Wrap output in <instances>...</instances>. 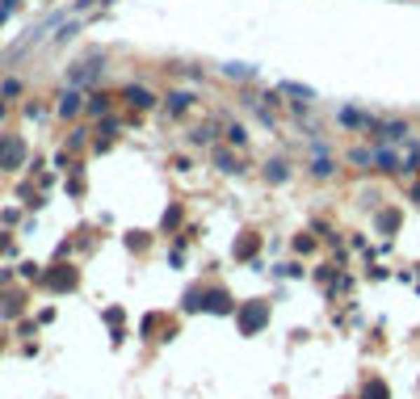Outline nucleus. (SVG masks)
<instances>
[{
	"label": "nucleus",
	"instance_id": "obj_1",
	"mask_svg": "<svg viewBox=\"0 0 420 399\" xmlns=\"http://www.w3.org/2000/svg\"><path fill=\"white\" fill-rule=\"evenodd\" d=\"M236 324H240V332H244V337H257V332L269 324V307H265L261 299H252V303H244V307H240Z\"/></svg>",
	"mask_w": 420,
	"mask_h": 399
},
{
	"label": "nucleus",
	"instance_id": "obj_2",
	"mask_svg": "<svg viewBox=\"0 0 420 399\" xmlns=\"http://www.w3.org/2000/svg\"><path fill=\"white\" fill-rule=\"evenodd\" d=\"M21 164H25V139L0 135V168H21Z\"/></svg>",
	"mask_w": 420,
	"mask_h": 399
},
{
	"label": "nucleus",
	"instance_id": "obj_3",
	"mask_svg": "<svg viewBox=\"0 0 420 399\" xmlns=\"http://www.w3.org/2000/svg\"><path fill=\"white\" fill-rule=\"evenodd\" d=\"M408 135V122L404 118H374V139H383V143H395V139H404Z\"/></svg>",
	"mask_w": 420,
	"mask_h": 399
},
{
	"label": "nucleus",
	"instance_id": "obj_4",
	"mask_svg": "<svg viewBox=\"0 0 420 399\" xmlns=\"http://www.w3.org/2000/svg\"><path fill=\"white\" fill-rule=\"evenodd\" d=\"M101 63H105V55H93V59H84V63H76V67H72V84H84V80H97V72H101Z\"/></svg>",
	"mask_w": 420,
	"mask_h": 399
},
{
	"label": "nucleus",
	"instance_id": "obj_5",
	"mask_svg": "<svg viewBox=\"0 0 420 399\" xmlns=\"http://www.w3.org/2000/svg\"><path fill=\"white\" fill-rule=\"evenodd\" d=\"M46 286H50V290H72V286H76V269H72V265H55V269L46 273Z\"/></svg>",
	"mask_w": 420,
	"mask_h": 399
},
{
	"label": "nucleus",
	"instance_id": "obj_6",
	"mask_svg": "<svg viewBox=\"0 0 420 399\" xmlns=\"http://www.w3.org/2000/svg\"><path fill=\"white\" fill-rule=\"evenodd\" d=\"M202 311L227 316V311H231V295H227V290H206V295H202Z\"/></svg>",
	"mask_w": 420,
	"mask_h": 399
},
{
	"label": "nucleus",
	"instance_id": "obj_7",
	"mask_svg": "<svg viewBox=\"0 0 420 399\" xmlns=\"http://www.w3.org/2000/svg\"><path fill=\"white\" fill-rule=\"evenodd\" d=\"M257 248H261L257 231H244V236L236 240V248H231V252H236V261H252V257H257Z\"/></svg>",
	"mask_w": 420,
	"mask_h": 399
},
{
	"label": "nucleus",
	"instance_id": "obj_8",
	"mask_svg": "<svg viewBox=\"0 0 420 399\" xmlns=\"http://www.w3.org/2000/svg\"><path fill=\"white\" fill-rule=\"evenodd\" d=\"M400 223H404V215H400L395 206H387V210L379 215V236H395V231H400Z\"/></svg>",
	"mask_w": 420,
	"mask_h": 399
},
{
	"label": "nucleus",
	"instance_id": "obj_9",
	"mask_svg": "<svg viewBox=\"0 0 420 399\" xmlns=\"http://www.w3.org/2000/svg\"><path fill=\"white\" fill-rule=\"evenodd\" d=\"M122 97H126V101H130L135 109H151V105H156V97H151L147 88H139V84H130V88H126Z\"/></svg>",
	"mask_w": 420,
	"mask_h": 399
},
{
	"label": "nucleus",
	"instance_id": "obj_10",
	"mask_svg": "<svg viewBox=\"0 0 420 399\" xmlns=\"http://www.w3.org/2000/svg\"><path fill=\"white\" fill-rule=\"evenodd\" d=\"M80 101H84V97H80V88H67V93L59 97V114H63V118L80 114Z\"/></svg>",
	"mask_w": 420,
	"mask_h": 399
},
{
	"label": "nucleus",
	"instance_id": "obj_11",
	"mask_svg": "<svg viewBox=\"0 0 420 399\" xmlns=\"http://www.w3.org/2000/svg\"><path fill=\"white\" fill-rule=\"evenodd\" d=\"M362 399H391V387L383 379H366L362 383Z\"/></svg>",
	"mask_w": 420,
	"mask_h": 399
},
{
	"label": "nucleus",
	"instance_id": "obj_12",
	"mask_svg": "<svg viewBox=\"0 0 420 399\" xmlns=\"http://www.w3.org/2000/svg\"><path fill=\"white\" fill-rule=\"evenodd\" d=\"M223 76H231V80H252L257 67H252V63H223Z\"/></svg>",
	"mask_w": 420,
	"mask_h": 399
},
{
	"label": "nucleus",
	"instance_id": "obj_13",
	"mask_svg": "<svg viewBox=\"0 0 420 399\" xmlns=\"http://www.w3.org/2000/svg\"><path fill=\"white\" fill-rule=\"evenodd\" d=\"M164 101H168V109H172V114H185V109L194 105V93H168Z\"/></svg>",
	"mask_w": 420,
	"mask_h": 399
},
{
	"label": "nucleus",
	"instance_id": "obj_14",
	"mask_svg": "<svg viewBox=\"0 0 420 399\" xmlns=\"http://www.w3.org/2000/svg\"><path fill=\"white\" fill-rule=\"evenodd\" d=\"M341 126H374V118H366L358 109H341Z\"/></svg>",
	"mask_w": 420,
	"mask_h": 399
},
{
	"label": "nucleus",
	"instance_id": "obj_15",
	"mask_svg": "<svg viewBox=\"0 0 420 399\" xmlns=\"http://www.w3.org/2000/svg\"><path fill=\"white\" fill-rule=\"evenodd\" d=\"M210 160L219 164V173H240V164H236V156H231V151H210Z\"/></svg>",
	"mask_w": 420,
	"mask_h": 399
},
{
	"label": "nucleus",
	"instance_id": "obj_16",
	"mask_svg": "<svg viewBox=\"0 0 420 399\" xmlns=\"http://www.w3.org/2000/svg\"><path fill=\"white\" fill-rule=\"evenodd\" d=\"M265 177H269V181H286V177H290V164H286V160H269V164H265Z\"/></svg>",
	"mask_w": 420,
	"mask_h": 399
},
{
	"label": "nucleus",
	"instance_id": "obj_17",
	"mask_svg": "<svg viewBox=\"0 0 420 399\" xmlns=\"http://www.w3.org/2000/svg\"><path fill=\"white\" fill-rule=\"evenodd\" d=\"M374 164L387 168V173H395V156H391V151H374Z\"/></svg>",
	"mask_w": 420,
	"mask_h": 399
},
{
	"label": "nucleus",
	"instance_id": "obj_18",
	"mask_svg": "<svg viewBox=\"0 0 420 399\" xmlns=\"http://www.w3.org/2000/svg\"><path fill=\"white\" fill-rule=\"evenodd\" d=\"M227 135H231V147H244V143H248V130H244V126H231Z\"/></svg>",
	"mask_w": 420,
	"mask_h": 399
},
{
	"label": "nucleus",
	"instance_id": "obj_19",
	"mask_svg": "<svg viewBox=\"0 0 420 399\" xmlns=\"http://www.w3.org/2000/svg\"><path fill=\"white\" fill-rule=\"evenodd\" d=\"M210 139H215V130H210V126H198V130H194V143H210Z\"/></svg>",
	"mask_w": 420,
	"mask_h": 399
},
{
	"label": "nucleus",
	"instance_id": "obj_20",
	"mask_svg": "<svg viewBox=\"0 0 420 399\" xmlns=\"http://www.w3.org/2000/svg\"><path fill=\"white\" fill-rule=\"evenodd\" d=\"M105 101H109V97H93V101H88V109H93V114H105Z\"/></svg>",
	"mask_w": 420,
	"mask_h": 399
},
{
	"label": "nucleus",
	"instance_id": "obj_21",
	"mask_svg": "<svg viewBox=\"0 0 420 399\" xmlns=\"http://www.w3.org/2000/svg\"><path fill=\"white\" fill-rule=\"evenodd\" d=\"M349 160H353V164H370L374 156H370V151H349Z\"/></svg>",
	"mask_w": 420,
	"mask_h": 399
},
{
	"label": "nucleus",
	"instance_id": "obj_22",
	"mask_svg": "<svg viewBox=\"0 0 420 399\" xmlns=\"http://www.w3.org/2000/svg\"><path fill=\"white\" fill-rule=\"evenodd\" d=\"M412 202H416V206H420V181H416V185H412Z\"/></svg>",
	"mask_w": 420,
	"mask_h": 399
}]
</instances>
